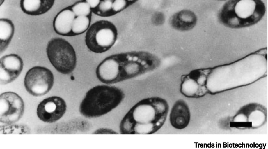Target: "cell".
<instances>
[{
    "label": "cell",
    "mask_w": 268,
    "mask_h": 149,
    "mask_svg": "<svg viewBox=\"0 0 268 149\" xmlns=\"http://www.w3.org/2000/svg\"><path fill=\"white\" fill-rule=\"evenodd\" d=\"M160 60L155 55L142 50L131 51L110 55L97 66L96 76L102 83L114 84L132 79L157 69Z\"/></svg>",
    "instance_id": "6da1fadb"
},
{
    "label": "cell",
    "mask_w": 268,
    "mask_h": 149,
    "mask_svg": "<svg viewBox=\"0 0 268 149\" xmlns=\"http://www.w3.org/2000/svg\"><path fill=\"white\" fill-rule=\"evenodd\" d=\"M267 59L262 54L255 53L232 63L215 67L207 75L205 86L214 93L224 87L257 81L266 76Z\"/></svg>",
    "instance_id": "7a4b0ae2"
},
{
    "label": "cell",
    "mask_w": 268,
    "mask_h": 149,
    "mask_svg": "<svg viewBox=\"0 0 268 149\" xmlns=\"http://www.w3.org/2000/svg\"><path fill=\"white\" fill-rule=\"evenodd\" d=\"M169 107L167 101L158 97L143 99L126 113L119 125L122 134H152L164 124Z\"/></svg>",
    "instance_id": "3957f363"
},
{
    "label": "cell",
    "mask_w": 268,
    "mask_h": 149,
    "mask_svg": "<svg viewBox=\"0 0 268 149\" xmlns=\"http://www.w3.org/2000/svg\"><path fill=\"white\" fill-rule=\"evenodd\" d=\"M266 11L261 0H230L219 10L220 23L231 28H240L254 25L263 17Z\"/></svg>",
    "instance_id": "277c9868"
},
{
    "label": "cell",
    "mask_w": 268,
    "mask_h": 149,
    "mask_svg": "<svg viewBox=\"0 0 268 149\" xmlns=\"http://www.w3.org/2000/svg\"><path fill=\"white\" fill-rule=\"evenodd\" d=\"M125 94L120 88L109 85L96 86L89 90L81 102L79 111L88 118L106 115L117 107Z\"/></svg>",
    "instance_id": "5b68a950"
},
{
    "label": "cell",
    "mask_w": 268,
    "mask_h": 149,
    "mask_svg": "<svg viewBox=\"0 0 268 149\" xmlns=\"http://www.w3.org/2000/svg\"><path fill=\"white\" fill-rule=\"evenodd\" d=\"M46 52L51 63L59 73L68 74L75 69L76 52L72 46L65 40L60 38H52L48 43Z\"/></svg>",
    "instance_id": "8992f818"
},
{
    "label": "cell",
    "mask_w": 268,
    "mask_h": 149,
    "mask_svg": "<svg viewBox=\"0 0 268 149\" xmlns=\"http://www.w3.org/2000/svg\"><path fill=\"white\" fill-rule=\"evenodd\" d=\"M118 38L115 27L108 22H98L88 29L85 37L88 48L91 52L102 53L110 50Z\"/></svg>",
    "instance_id": "52a82bcc"
},
{
    "label": "cell",
    "mask_w": 268,
    "mask_h": 149,
    "mask_svg": "<svg viewBox=\"0 0 268 149\" xmlns=\"http://www.w3.org/2000/svg\"><path fill=\"white\" fill-rule=\"evenodd\" d=\"M54 80L53 74L50 70L44 67L35 66L27 71L24 84L29 93L38 97L49 92L53 86Z\"/></svg>",
    "instance_id": "ba28073f"
},
{
    "label": "cell",
    "mask_w": 268,
    "mask_h": 149,
    "mask_svg": "<svg viewBox=\"0 0 268 149\" xmlns=\"http://www.w3.org/2000/svg\"><path fill=\"white\" fill-rule=\"evenodd\" d=\"M24 104L22 98L15 93L8 92L0 96V121L11 124L19 121L24 111Z\"/></svg>",
    "instance_id": "9c48e42d"
},
{
    "label": "cell",
    "mask_w": 268,
    "mask_h": 149,
    "mask_svg": "<svg viewBox=\"0 0 268 149\" xmlns=\"http://www.w3.org/2000/svg\"><path fill=\"white\" fill-rule=\"evenodd\" d=\"M67 109V105L61 97L53 96L44 99L38 105L37 114L42 121L52 123L59 120Z\"/></svg>",
    "instance_id": "30bf717a"
},
{
    "label": "cell",
    "mask_w": 268,
    "mask_h": 149,
    "mask_svg": "<svg viewBox=\"0 0 268 149\" xmlns=\"http://www.w3.org/2000/svg\"><path fill=\"white\" fill-rule=\"evenodd\" d=\"M23 66L22 58L18 55L11 54L2 57L0 60L1 84L10 83L20 74Z\"/></svg>",
    "instance_id": "8fae6325"
},
{
    "label": "cell",
    "mask_w": 268,
    "mask_h": 149,
    "mask_svg": "<svg viewBox=\"0 0 268 149\" xmlns=\"http://www.w3.org/2000/svg\"><path fill=\"white\" fill-rule=\"evenodd\" d=\"M190 118V111L187 103L182 99L177 100L170 114V121L171 125L177 129H184L189 125Z\"/></svg>",
    "instance_id": "7c38bea8"
},
{
    "label": "cell",
    "mask_w": 268,
    "mask_h": 149,
    "mask_svg": "<svg viewBox=\"0 0 268 149\" xmlns=\"http://www.w3.org/2000/svg\"><path fill=\"white\" fill-rule=\"evenodd\" d=\"M76 16L69 8L64 9L59 12L53 22V27L58 34L64 36H72V27Z\"/></svg>",
    "instance_id": "4fadbf2b"
},
{
    "label": "cell",
    "mask_w": 268,
    "mask_h": 149,
    "mask_svg": "<svg viewBox=\"0 0 268 149\" xmlns=\"http://www.w3.org/2000/svg\"><path fill=\"white\" fill-rule=\"evenodd\" d=\"M197 20V17L194 12L184 10L172 15L169 21L171 25L175 29L186 31L193 29L196 25Z\"/></svg>",
    "instance_id": "5bb4252c"
},
{
    "label": "cell",
    "mask_w": 268,
    "mask_h": 149,
    "mask_svg": "<svg viewBox=\"0 0 268 149\" xmlns=\"http://www.w3.org/2000/svg\"><path fill=\"white\" fill-rule=\"evenodd\" d=\"M55 0H20V7L24 13L37 16L48 12L52 7Z\"/></svg>",
    "instance_id": "9a60e30c"
},
{
    "label": "cell",
    "mask_w": 268,
    "mask_h": 149,
    "mask_svg": "<svg viewBox=\"0 0 268 149\" xmlns=\"http://www.w3.org/2000/svg\"><path fill=\"white\" fill-rule=\"evenodd\" d=\"M207 91L205 86H201L192 75L184 78L181 84V93L188 98L199 97L204 95Z\"/></svg>",
    "instance_id": "2e32d148"
},
{
    "label": "cell",
    "mask_w": 268,
    "mask_h": 149,
    "mask_svg": "<svg viewBox=\"0 0 268 149\" xmlns=\"http://www.w3.org/2000/svg\"><path fill=\"white\" fill-rule=\"evenodd\" d=\"M15 27L12 21L8 19L0 20V53L6 50L13 36Z\"/></svg>",
    "instance_id": "e0dca14e"
},
{
    "label": "cell",
    "mask_w": 268,
    "mask_h": 149,
    "mask_svg": "<svg viewBox=\"0 0 268 149\" xmlns=\"http://www.w3.org/2000/svg\"><path fill=\"white\" fill-rule=\"evenodd\" d=\"M90 21L87 16H77L74 20L72 27V36L83 34L89 28Z\"/></svg>",
    "instance_id": "ac0fdd59"
},
{
    "label": "cell",
    "mask_w": 268,
    "mask_h": 149,
    "mask_svg": "<svg viewBox=\"0 0 268 149\" xmlns=\"http://www.w3.org/2000/svg\"><path fill=\"white\" fill-rule=\"evenodd\" d=\"M30 129L25 125H7L0 127V132L2 134H28L30 133Z\"/></svg>",
    "instance_id": "d6986e66"
},
{
    "label": "cell",
    "mask_w": 268,
    "mask_h": 149,
    "mask_svg": "<svg viewBox=\"0 0 268 149\" xmlns=\"http://www.w3.org/2000/svg\"><path fill=\"white\" fill-rule=\"evenodd\" d=\"M91 8L86 2H81L74 5L72 10L76 16H87L90 13Z\"/></svg>",
    "instance_id": "ffe728a7"
},
{
    "label": "cell",
    "mask_w": 268,
    "mask_h": 149,
    "mask_svg": "<svg viewBox=\"0 0 268 149\" xmlns=\"http://www.w3.org/2000/svg\"><path fill=\"white\" fill-rule=\"evenodd\" d=\"M112 2L109 0L101 1L97 7L99 12L102 14H106L112 11Z\"/></svg>",
    "instance_id": "44dd1931"
},
{
    "label": "cell",
    "mask_w": 268,
    "mask_h": 149,
    "mask_svg": "<svg viewBox=\"0 0 268 149\" xmlns=\"http://www.w3.org/2000/svg\"><path fill=\"white\" fill-rule=\"evenodd\" d=\"M128 3L127 0H114L112 2V11L115 13L119 12L125 9Z\"/></svg>",
    "instance_id": "7402d4cb"
},
{
    "label": "cell",
    "mask_w": 268,
    "mask_h": 149,
    "mask_svg": "<svg viewBox=\"0 0 268 149\" xmlns=\"http://www.w3.org/2000/svg\"><path fill=\"white\" fill-rule=\"evenodd\" d=\"M93 134H118V133L116 131L111 129L106 128H99L95 131L93 133Z\"/></svg>",
    "instance_id": "603a6c76"
},
{
    "label": "cell",
    "mask_w": 268,
    "mask_h": 149,
    "mask_svg": "<svg viewBox=\"0 0 268 149\" xmlns=\"http://www.w3.org/2000/svg\"><path fill=\"white\" fill-rule=\"evenodd\" d=\"M101 1V0H86V2L91 8H95L97 7Z\"/></svg>",
    "instance_id": "cb8c5ba5"
},
{
    "label": "cell",
    "mask_w": 268,
    "mask_h": 149,
    "mask_svg": "<svg viewBox=\"0 0 268 149\" xmlns=\"http://www.w3.org/2000/svg\"><path fill=\"white\" fill-rule=\"evenodd\" d=\"M128 2H132L136 1V0H127Z\"/></svg>",
    "instance_id": "d4e9b609"
},
{
    "label": "cell",
    "mask_w": 268,
    "mask_h": 149,
    "mask_svg": "<svg viewBox=\"0 0 268 149\" xmlns=\"http://www.w3.org/2000/svg\"><path fill=\"white\" fill-rule=\"evenodd\" d=\"M110 0V1H114V0Z\"/></svg>",
    "instance_id": "484cf974"
},
{
    "label": "cell",
    "mask_w": 268,
    "mask_h": 149,
    "mask_svg": "<svg viewBox=\"0 0 268 149\" xmlns=\"http://www.w3.org/2000/svg\"><path fill=\"white\" fill-rule=\"evenodd\" d=\"M217 0L224 1V0Z\"/></svg>",
    "instance_id": "4316f807"
}]
</instances>
